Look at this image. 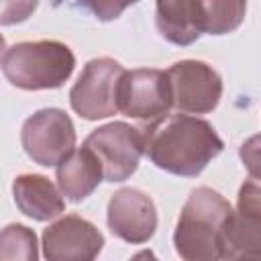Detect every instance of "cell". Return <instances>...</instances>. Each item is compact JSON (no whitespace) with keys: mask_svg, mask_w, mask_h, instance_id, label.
I'll return each mask as SVG.
<instances>
[{"mask_svg":"<svg viewBox=\"0 0 261 261\" xmlns=\"http://www.w3.org/2000/svg\"><path fill=\"white\" fill-rule=\"evenodd\" d=\"M224 143L214 126L190 114H165L143 130V153L171 175L196 177L222 153Z\"/></svg>","mask_w":261,"mask_h":261,"instance_id":"6da1fadb","label":"cell"},{"mask_svg":"<svg viewBox=\"0 0 261 261\" xmlns=\"http://www.w3.org/2000/svg\"><path fill=\"white\" fill-rule=\"evenodd\" d=\"M232 208L228 200L206 186L190 192L173 232L175 253L186 261L226 259Z\"/></svg>","mask_w":261,"mask_h":261,"instance_id":"7a4b0ae2","label":"cell"},{"mask_svg":"<svg viewBox=\"0 0 261 261\" xmlns=\"http://www.w3.org/2000/svg\"><path fill=\"white\" fill-rule=\"evenodd\" d=\"M247 0H155V24L159 35L188 47L200 35H228L241 27Z\"/></svg>","mask_w":261,"mask_h":261,"instance_id":"3957f363","label":"cell"},{"mask_svg":"<svg viewBox=\"0 0 261 261\" xmlns=\"http://www.w3.org/2000/svg\"><path fill=\"white\" fill-rule=\"evenodd\" d=\"M4 77L20 90L61 88L75 67V55L61 41H24L4 51L0 61Z\"/></svg>","mask_w":261,"mask_h":261,"instance_id":"277c9868","label":"cell"},{"mask_svg":"<svg viewBox=\"0 0 261 261\" xmlns=\"http://www.w3.org/2000/svg\"><path fill=\"white\" fill-rule=\"evenodd\" d=\"M124 67L112 57L90 59L69 90V104L84 120H100L118 112V82Z\"/></svg>","mask_w":261,"mask_h":261,"instance_id":"5b68a950","label":"cell"},{"mask_svg":"<svg viewBox=\"0 0 261 261\" xmlns=\"http://www.w3.org/2000/svg\"><path fill=\"white\" fill-rule=\"evenodd\" d=\"M84 147H88L102 167V177L110 184L128 179L143 155V133L126 122H108L92 130Z\"/></svg>","mask_w":261,"mask_h":261,"instance_id":"8992f818","label":"cell"},{"mask_svg":"<svg viewBox=\"0 0 261 261\" xmlns=\"http://www.w3.org/2000/svg\"><path fill=\"white\" fill-rule=\"evenodd\" d=\"M20 143L37 165L53 167L75 149V126L61 108H41L20 128Z\"/></svg>","mask_w":261,"mask_h":261,"instance_id":"52a82bcc","label":"cell"},{"mask_svg":"<svg viewBox=\"0 0 261 261\" xmlns=\"http://www.w3.org/2000/svg\"><path fill=\"white\" fill-rule=\"evenodd\" d=\"M171 108L188 114H208L222 98V77L206 61L184 59L165 69Z\"/></svg>","mask_w":261,"mask_h":261,"instance_id":"ba28073f","label":"cell"},{"mask_svg":"<svg viewBox=\"0 0 261 261\" xmlns=\"http://www.w3.org/2000/svg\"><path fill=\"white\" fill-rule=\"evenodd\" d=\"M171 110V92L165 71L130 69L118 82V112L151 124Z\"/></svg>","mask_w":261,"mask_h":261,"instance_id":"9c48e42d","label":"cell"},{"mask_svg":"<svg viewBox=\"0 0 261 261\" xmlns=\"http://www.w3.org/2000/svg\"><path fill=\"white\" fill-rule=\"evenodd\" d=\"M41 245L49 261H92L104 247V234L90 220L67 214L43 230Z\"/></svg>","mask_w":261,"mask_h":261,"instance_id":"30bf717a","label":"cell"},{"mask_svg":"<svg viewBox=\"0 0 261 261\" xmlns=\"http://www.w3.org/2000/svg\"><path fill=\"white\" fill-rule=\"evenodd\" d=\"M106 222L110 232L120 241L141 245L155 234L157 208L145 192L137 188H122L108 200Z\"/></svg>","mask_w":261,"mask_h":261,"instance_id":"8fae6325","label":"cell"},{"mask_svg":"<svg viewBox=\"0 0 261 261\" xmlns=\"http://www.w3.org/2000/svg\"><path fill=\"white\" fill-rule=\"evenodd\" d=\"M261 190L255 177L239 190L237 210H232L226 259L259 257L261 253Z\"/></svg>","mask_w":261,"mask_h":261,"instance_id":"7c38bea8","label":"cell"},{"mask_svg":"<svg viewBox=\"0 0 261 261\" xmlns=\"http://www.w3.org/2000/svg\"><path fill=\"white\" fill-rule=\"evenodd\" d=\"M12 196L16 208L37 222L57 218L65 210V200L59 188L49 177L39 173L18 175L12 181Z\"/></svg>","mask_w":261,"mask_h":261,"instance_id":"4fadbf2b","label":"cell"},{"mask_svg":"<svg viewBox=\"0 0 261 261\" xmlns=\"http://www.w3.org/2000/svg\"><path fill=\"white\" fill-rule=\"evenodd\" d=\"M102 179V167L88 147L73 149L57 163V188L69 202L86 200Z\"/></svg>","mask_w":261,"mask_h":261,"instance_id":"5bb4252c","label":"cell"},{"mask_svg":"<svg viewBox=\"0 0 261 261\" xmlns=\"http://www.w3.org/2000/svg\"><path fill=\"white\" fill-rule=\"evenodd\" d=\"M20 259V261H37L39 245L33 228L12 222L0 230V261Z\"/></svg>","mask_w":261,"mask_h":261,"instance_id":"9a60e30c","label":"cell"},{"mask_svg":"<svg viewBox=\"0 0 261 261\" xmlns=\"http://www.w3.org/2000/svg\"><path fill=\"white\" fill-rule=\"evenodd\" d=\"M39 0H0V24L10 27L24 22L37 10Z\"/></svg>","mask_w":261,"mask_h":261,"instance_id":"2e32d148","label":"cell"},{"mask_svg":"<svg viewBox=\"0 0 261 261\" xmlns=\"http://www.w3.org/2000/svg\"><path fill=\"white\" fill-rule=\"evenodd\" d=\"M82 6H86L98 20L110 22L116 20L128 6L137 4L139 0H77Z\"/></svg>","mask_w":261,"mask_h":261,"instance_id":"e0dca14e","label":"cell"},{"mask_svg":"<svg viewBox=\"0 0 261 261\" xmlns=\"http://www.w3.org/2000/svg\"><path fill=\"white\" fill-rule=\"evenodd\" d=\"M4 51H6V41H4V37L0 35V59H2V55H4Z\"/></svg>","mask_w":261,"mask_h":261,"instance_id":"ac0fdd59","label":"cell"}]
</instances>
